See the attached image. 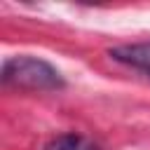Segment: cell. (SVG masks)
I'll return each mask as SVG.
<instances>
[{
  "label": "cell",
  "instance_id": "6da1fadb",
  "mask_svg": "<svg viewBox=\"0 0 150 150\" xmlns=\"http://www.w3.org/2000/svg\"><path fill=\"white\" fill-rule=\"evenodd\" d=\"M0 80L9 89H21V91H56L63 89L66 82L61 73L45 59L38 56H9L2 63Z\"/></svg>",
  "mask_w": 150,
  "mask_h": 150
},
{
  "label": "cell",
  "instance_id": "7a4b0ae2",
  "mask_svg": "<svg viewBox=\"0 0 150 150\" xmlns=\"http://www.w3.org/2000/svg\"><path fill=\"white\" fill-rule=\"evenodd\" d=\"M110 59L117 63H124L134 70H141L150 77V42H138V45H120L112 47Z\"/></svg>",
  "mask_w": 150,
  "mask_h": 150
},
{
  "label": "cell",
  "instance_id": "3957f363",
  "mask_svg": "<svg viewBox=\"0 0 150 150\" xmlns=\"http://www.w3.org/2000/svg\"><path fill=\"white\" fill-rule=\"evenodd\" d=\"M45 150H101V148L91 138L70 131V134H59V136L49 138Z\"/></svg>",
  "mask_w": 150,
  "mask_h": 150
}]
</instances>
